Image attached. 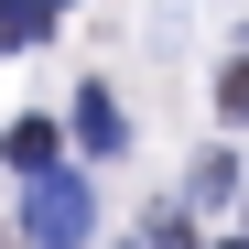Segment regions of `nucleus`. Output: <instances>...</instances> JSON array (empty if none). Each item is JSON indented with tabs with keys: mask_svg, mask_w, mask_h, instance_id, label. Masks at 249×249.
<instances>
[{
	"mask_svg": "<svg viewBox=\"0 0 249 249\" xmlns=\"http://www.w3.org/2000/svg\"><path fill=\"white\" fill-rule=\"evenodd\" d=\"M65 119H76V141H87L98 162H108V152H130V108H119V87H108V76H87Z\"/></svg>",
	"mask_w": 249,
	"mask_h": 249,
	"instance_id": "7ed1b4c3",
	"label": "nucleus"
},
{
	"mask_svg": "<svg viewBox=\"0 0 249 249\" xmlns=\"http://www.w3.org/2000/svg\"><path fill=\"white\" fill-rule=\"evenodd\" d=\"M217 119H228V130H249V54L217 65Z\"/></svg>",
	"mask_w": 249,
	"mask_h": 249,
	"instance_id": "423d86ee",
	"label": "nucleus"
},
{
	"mask_svg": "<svg viewBox=\"0 0 249 249\" xmlns=\"http://www.w3.org/2000/svg\"><path fill=\"white\" fill-rule=\"evenodd\" d=\"M0 174H22V184L65 174V119H54V108H22L11 130H0Z\"/></svg>",
	"mask_w": 249,
	"mask_h": 249,
	"instance_id": "f03ea898",
	"label": "nucleus"
},
{
	"mask_svg": "<svg viewBox=\"0 0 249 249\" xmlns=\"http://www.w3.org/2000/svg\"><path fill=\"white\" fill-rule=\"evenodd\" d=\"M44 11H65V0H44Z\"/></svg>",
	"mask_w": 249,
	"mask_h": 249,
	"instance_id": "1a4fd4ad",
	"label": "nucleus"
},
{
	"mask_svg": "<svg viewBox=\"0 0 249 249\" xmlns=\"http://www.w3.org/2000/svg\"><path fill=\"white\" fill-rule=\"evenodd\" d=\"M87 238H98V184L87 174L22 184V249H87Z\"/></svg>",
	"mask_w": 249,
	"mask_h": 249,
	"instance_id": "f257e3e1",
	"label": "nucleus"
},
{
	"mask_svg": "<svg viewBox=\"0 0 249 249\" xmlns=\"http://www.w3.org/2000/svg\"><path fill=\"white\" fill-rule=\"evenodd\" d=\"M44 33H54V11H44V0H0V54H33Z\"/></svg>",
	"mask_w": 249,
	"mask_h": 249,
	"instance_id": "20e7f679",
	"label": "nucleus"
},
{
	"mask_svg": "<svg viewBox=\"0 0 249 249\" xmlns=\"http://www.w3.org/2000/svg\"><path fill=\"white\" fill-rule=\"evenodd\" d=\"M141 249H206V238H195L184 217H152V228H141Z\"/></svg>",
	"mask_w": 249,
	"mask_h": 249,
	"instance_id": "0eeeda50",
	"label": "nucleus"
},
{
	"mask_svg": "<svg viewBox=\"0 0 249 249\" xmlns=\"http://www.w3.org/2000/svg\"><path fill=\"white\" fill-rule=\"evenodd\" d=\"M217 249H249V238H217Z\"/></svg>",
	"mask_w": 249,
	"mask_h": 249,
	"instance_id": "6e6552de",
	"label": "nucleus"
},
{
	"mask_svg": "<svg viewBox=\"0 0 249 249\" xmlns=\"http://www.w3.org/2000/svg\"><path fill=\"white\" fill-rule=\"evenodd\" d=\"M228 195H238V152H206L184 174V206H228Z\"/></svg>",
	"mask_w": 249,
	"mask_h": 249,
	"instance_id": "39448f33",
	"label": "nucleus"
}]
</instances>
